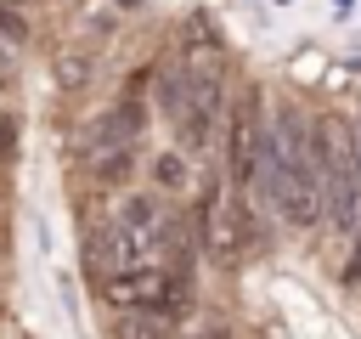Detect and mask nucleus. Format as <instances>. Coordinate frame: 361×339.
Masks as SVG:
<instances>
[{
  "instance_id": "f257e3e1",
  "label": "nucleus",
  "mask_w": 361,
  "mask_h": 339,
  "mask_svg": "<svg viewBox=\"0 0 361 339\" xmlns=\"http://www.w3.org/2000/svg\"><path fill=\"white\" fill-rule=\"evenodd\" d=\"M180 249H186V232H180V220H175L158 198H130V203L107 220V237H102L107 271L158 266V260H175V266H180Z\"/></svg>"
},
{
  "instance_id": "f03ea898",
  "label": "nucleus",
  "mask_w": 361,
  "mask_h": 339,
  "mask_svg": "<svg viewBox=\"0 0 361 339\" xmlns=\"http://www.w3.org/2000/svg\"><path fill=\"white\" fill-rule=\"evenodd\" d=\"M102 299L113 311H147V316H186L192 305V277L175 266V260H158V266H130V271H102L96 277Z\"/></svg>"
},
{
  "instance_id": "7ed1b4c3",
  "label": "nucleus",
  "mask_w": 361,
  "mask_h": 339,
  "mask_svg": "<svg viewBox=\"0 0 361 339\" xmlns=\"http://www.w3.org/2000/svg\"><path fill=\"white\" fill-rule=\"evenodd\" d=\"M197 237H203V254L214 266H237L243 260V249H248V209L237 203V186L231 181H209L203 186Z\"/></svg>"
},
{
  "instance_id": "20e7f679",
  "label": "nucleus",
  "mask_w": 361,
  "mask_h": 339,
  "mask_svg": "<svg viewBox=\"0 0 361 339\" xmlns=\"http://www.w3.org/2000/svg\"><path fill=\"white\" fill-rule=\"evenodd\" d=\"M265 158H271V124H259V107L243 102L231 113V141H226V181L237 192H248L254 181H265Z\"/></svg>"
},
{
  "instance_id": "39448f33",
  "label": "nucleus",
  "mask_w": 361,
  "mask_h": 339,
  "mask_svg": "<svg viewBox=\"0 0 361 339\" xmlns=\"http://www.w3.org/2000/svg\"><path fill=\"white\" fill-rule=\"evenodd\" d=\"M152 170H158V181H164V186H186V164H180V153H164Z\"/></svg>"
},
{
  "instance_id": "423d86ee",
  "label": "nucleus",
  "mask_w": 361,
  "mask_h": 339,
  "mask_svg": "<svg viewBox=\"0 0 361 339\" xmlns=\"http://www.w3.org/2000/svg\"><path fill=\"white\" fill-rule=\"evenodd\" d=\"M0 6H28V0H0Z\"/></svg>"
},
{
  "instance_id": "0eeeda50",
  "label": "nucleus",
  "mask_w": 361,
  "mask_h": 339,
  "mask_svg": "<svg viewBox=\"0 0 361 339\" xmlns=\"http://www.w3.org/2000/svg\"><path fill=\"white\" fill-rule=\"evenodd\" d=\"M0 85H6V56H0Z\"/></svg>"
}]
</instances>
